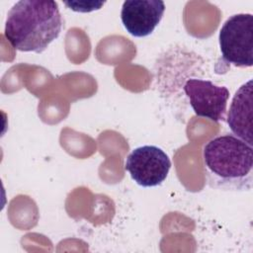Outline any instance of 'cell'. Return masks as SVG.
<instances>
[{
	"label": "cell",
	"mask_w": 253,
	"mask_h": 253,
	"mask_svg": "<svg viewBox=\"0 0 253 253\" xmlns=\"http://www.w3.org/2000/svg\"><path fill=\"white\" fill-rule=\"evenodd\" d=\"M165 4L159 0H127L123 3L121 19L125 29L135 38L152 34L160 23Z\"/></svg>",
	"instance_id": "8992f818"
},
{
	"label": "cell",
	"mask_w": 253,
	"mask_h": 253,
	"mask_svg": "<svg viewBox=\"0 0 253 253\" xmlns=\"http://www.w3.org/2000/svg\"><path fill=\"white\" fill-rule=\"evenodd\" d=\"M252 79L241 85L233 96L227 124L238 138L252 146Z\"/></svg>",
	"instance_id": "52a82bcc"
},
{
	"label": "cell",
	"mask_w": 253,
	"mask_h": 253,
	"mask_svg": "<svg viewBox=\"0 0 253 253\" xmlns=\"http://www.w3.org/2000/svg\"><path fill=\"white\" fill-rule=\"evenodd\" d=\"M184 92L198 117L213 122L225 120L229 91L225 86H218L210 80L190 78L184 84Z\"/></svg>",
	"instance_id": "5b68a950"
},
{
	"label": "cell",
	"mask_w": 253,
	"mask_h": 253,
	"mask_svg": "<svg viewBox=\"0 0 253 253\" xmlns=\"http://www.w3.org/2000/svg\"><path fill=\"white\" fill-rule=\"evenodd\" d=\"M204 163L208 184L227 191L252 188L253 148L232 134L211 139L204 147Z\"/></svg>",
	"instance_id": "7a4b0ae2"
},
{
	"label": "cell",
	"mask_w": 253,
	"mask_h": 253,
	"mask_svg": "<svg viewBox=\"0 0 253 253\" xmlns=\"http://www.w3.org/2000/svg\"><path fill=\"white\" fill-rule=\"evenodd\" d=\"M171 168L169 156L158 146L143 145L134 148L127 156L125 169L131 179L143 188L161 185Z\"/></svg>",
	"instance_id": "277c9868"
},
{
	"label": "cell",
	"mask_w": 253,
	"mask_h": 253,
	"mask_svg": "<svg viewBox=\"0 0 253 253\" xmlns=\"http://www.w3.org/2000/svg\"><path fill=\"white\" fill-rule=\"evenodd\" d=\"M62 25L55 1L21 0L7 14L4 35L17 50L42 53L58 38Z\"/></svg>",
	"instance_id": "6da1fadb"
},
{
	"label": "cell",
	"mask_w": 253,
	"mask_h": 253,
	"mask_svg": "<svg viewBox=\"0 0 253 253\" xmlns=\"http://www.w3.org/2000/svg\"><path fill=\"white\" fill-rule=\"evenodd\" d=\"M219 48L222 60L237 67L253 65V16L235 14L229 17L219 31Z\"/></svg>",
	"instance_id": "3957f363"
}]
</instances>
